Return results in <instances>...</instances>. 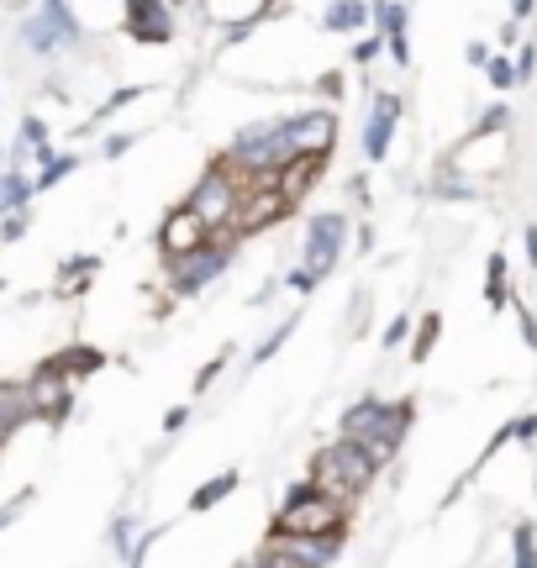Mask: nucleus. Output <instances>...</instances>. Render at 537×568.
Segmentation results:
<instances>
[{
    "instance_id": "25",
    "label": "nucleus",
    "mask_w": 537,
    "mask_h": 568,
    "mask_svg": "<svg viewBox=\"0 0 537 568\" xmlns=\"http://www.w3.org/2000/svg\"><path fill=\"white\" fill-rule=\"evenodd\" d=\"M437 332H443V316H437V311H427V316H422V332H416V343H412V358H416V364H427V358H433Z\"/></svg>"
},
{
    "instance_id": "41",
    "label": "nucleus",
    "mask_w": 537,
    "mask_h": 568,
    "mask_svg": "<svg viewBox=\"0 0 537 568\" xmlns=\"http://www.w3.org/2000/svg\"><path fill=\"white\" fill-rule=\"evenodd\" d=\"M517 322H521V337H527V347H537V316L527 311V305H517Z\"/></svg>"
},
{
    "instance_id": "22",
    "label": "nucleus",
    "mask_w": 537,
    "mask_h": 568,
    "mask_svg": "<svg viewBox=\"0 0 537 568\" xmlns=\"http://www.w3.org/2000/svg\"><path fill=\"white\" fill-rule=\"evenodd\" d=\"M80 169V153H48V159L38 163V174H32V195L38 190H53V184L63 180V174H74Z\"/></svg>"
},
{
    "instance_id": "27",
    "label": "nucleus",
    "mask_w": 537,
    "mask_h": 568,
    "mask_svg": "<svg viewBox=\"0 0 537 568\" xmlns=\"http://www.w3.org/2000/svg\"><path fill=\"white\" fill-rule=\"evenodd\" d=\"M485 301L496 305H506V253H490V274H485Z\"/></svg>"
},
{
    "instance_id": "13",
    "label": "nucleus",
    "mask_w": 537,
    "mask_h": 568,
    "mask_svg": "<svg viewBox=\"0 0 537 568\" xmlns=\"http://www.w3.org/2000/svg\"><path fill=\"white\" fill-rule=\"evenodd\" d=\"M395 122H401V95H395V90H374V105H369V116H364V142H358L369 163L391 159Z\"/></svg>"
},
{
    "instance_id": "16",
    "label": "nucleus",
    "mask_w": 537,
    "mask_h": 568,
    "mask_svg": "<svg viewBox=\"0 0 537 568\" xmlns=\"http://www.w3.org/2000/svg\"><path fill=\"white\" fill-rule=\"evenodd\" d=\"M48 153H53V142H48V122L27 111V116H21V126H17V148H11V159H17V163L38 159V163H42Z\"/></svg>"
},
{
    "instance_id": "35",
    "label": "nucleus",
    "mask_w": 537,
    "mask_h": 568,
    "mask_svg": "<svg viewBox=\"0 0 537 568\" xmlns=\"http://www.w3.org/2000/svg\"><path fill=\"white\" fill-rule=\"evenodd\" d=\"M316 284H322V280H316L311 268H290V274H285V290H290V295H311Z\"/></svg>"
},
{
    "instance_id": "36",
    "label": "nucleus",
    "mask_w": 537,
    "mask_h": 568,
    "mask_svg": "<svg viewBox=\"0 0 537 568\" xmlns=\"http://www.w3.org/2000/svg\"><path fill=\"white\" fill-rule=\"evenodd\" d=\"M249 568H295V564H290V558H285L280 548H268V542H264V548L253 552V564H249Z\"/></svg>"
},
{
    "instance_id": "46",
    "label": "nucleus",
    "mask_w": 537,
    "mask_h": 568,
    "mask_svg": "<svg viewBox=\"0 0 537 568\" xmlns=\"http://www.w3.org/2000/svg\"><path fill=\"white\" fill-rule=\"evenodd\" d=\"M464 59L475 63V69H485V59H490V48H485V42H469V48H464Z\"/></svg>"
},
{
    "instance_id": "43",
    "label": "nucleus",
    "mask_w": 537,
    "mask_h": 568,
    "mask_svg": "<svg viewBox=\"0 0 537 568\" xmlns=\"http://www.w3.org/2000/svg\"><path fill=\"white\" fill-rule=\"evenodd\" d=\"M316 90H322V95H332V101H337V95H343V74H337V69H332V74H322V80H316Z\"/></svg>"
},
{
    "instance_id": "38",
    "label": "nucleus",
    "mask_w": 537,
    "mask_h": 568,
    "mask_svg": "<svg viewBox=\"0 0 537 568\" xmlns=\"http://www.w3.org/2000/svg\"><path fill=\"white\" fill-rule=\"evenodd\" d=\"M517 568H537V552H533V527L517 531Z\"/></svg>"
},
{
    "instance_id": "24",
    "label": "nucleus",
    "mask_w": 537,
    "mask_h": 568,
    "mask_svg": "<svg viewBox=\"0 0 537 568\" xmlns=\"http://www.w3.org/2000/svg\"><path fill=\"white\" fill-rule=\"evenodd\" d=\"M295 322H301V316L290 311V322H280V326H274V332L264 337V343L253 347V358H249V364H268V358H274V353H280V347L290 343V332H295Z\"/></svg>"
},
{
    "instance_id": "5",
    "label": "nucleus",
    "mask_w": 537,
    "mask_h": 568,
    "mask_svg": "<svg viewBox=\"0 0 537 568\" xmlns=\"http://www.w3.org/2000/svg\"><path fill=\"white\" fill-rule=\"evenodd\" d=\"M232 258H237V237H232V232H216L206 247H195V253H185V258H169L164 264L169 295H180V301L201 295L206 284H216L222 274H227Z\"/></svg>"
},
{
    "instance_id": "1",
    "label": "nucleus",
    "mask_w": 537,
    "mask_h": 568,
    "mask_svg": "<svg viewBox=\"0 0 537 568\" xmlns=\"http://www.w3.org/2000/svg\"><path fill=\"white\" fill-rule=\"evenodd\" d=\"M406 432H412V400H379V395L353 400V406L343 410V422H337V437H353L379 468L401 453Z\"/></svg>"
},
{
    "instance_id": "39",
    "label": "nucleus",
    "mask_w": 537,
    "mask_h": 568,
    "mask_svg": "<svg viewBox=\"0 0 537 568\" xmlns=\"http://www.w3.org/2000/svg\"><path fill=\"white\" fill-rule=\"evenodd\" d=\"M406 332H412V316H395V322L385 326V347H401L406 343Z\"/></svg>"
},
{
    "instance_id": "2",
    "label": "nucleus",
    "mask_w": 537,
    "mask_h": 568,
    "mask_svg": "<svg viewBox=\"0 0 537 568\" xmlns=\"http://www.w3.org/2000/svg\"><path fill=\"white\" fill-rule=\"evenodd\" d=\"M374 474H379V464H374L353 437H337V443H327L316 458H311V485L348 510H353V500L374 485Z\"/></svg>"
},
{
    "instance_id": "10",
    "label": "nucleus",
    "mask_w": 537,
    "mask_h": 568,
    "mask_svg": "<svg viewBox=\"0 0 537 568\" xmlns=\"http://www.w3.org/2000/svg\"><path fill=\"white\" fill-rule=\"evenodd\" d=\"M122 27L143 48H164L174 38V0H122Z\"/></svg>"
},
{
    "instance_id": "30",
    "label": "nucleus",
    "mask_w": 537,
    "mask_h": 568,
    "mask_svg": "<svg viewBox=\"0 0 537 568\" xmlns=\"http://www.w3.org/2000/svg\"><path fill=\"white\" fill-rule=\"evenodd\" d=\"M485 74H490V84H496V90H511V84H517V69H511V59H500V53H490V59H485Z\"/></svg>"
},
{
    "instance_id": "4",
    "label": "nucleus",
    "mask_w": 537,
    "mask_h": 568,
    "mask_svg": "<svg viewBox=\"0 0 537 568\" xmlns=\"http://www.w3.org/2000/svg\"><path fill=\"white\" fill-rule=\"evenodd\" d=\"M21 48L32 53V59H59V48H74L84 42V21L74 17V6L69 0H38V11H27L17 27Z\"/></svg>"
},
{
    "instance_id": "28",
    "label": "nucleus",
    "mask_w": 537,
    "mask_h": 568,
    "mask_svg": "<svg viewBox=\"0 0 537 568\" xmlns=\"http://www.w3.org/2000/svg\"><path fill=\"white\" fill-rule=\"evenodd\" d=\"M433 190L443 195V201H475L479 195V184H464V174H454V169H448V174H437Z\"/></svg>"
},
{
    "instance_id": "21",
    "label": "nucleus",
    "mask_w": 537,
    "mask_h": 568,
    "mask_svg": "<svg viewBox=\"0 0 537 568\" xmlns=\"http://www.w3.org/2000/svg\"><path fill=\"white\" fill-rule=\"evenodd\" d=\"M95 268H101V258H95V253H84V258H63V268H59V295H63V301L95 280Z\"/></svg>"
},
{
    "instance_id": "7",
    "label": "nucleus",
    "mask_w": 537,
    "mask_h": 568,
    "mask_svg": "<svg viewBox=\"0 0 537 568\" xmlns=\"http://www.w3.org/2000/svg\"><path fill=\"white\" fill-rule=\"evenodd\" d=\"M348 247V216L343 211H316L306 216V247H301V268H311L316 280H327L337 258Z\"/></svg>"
},
{
    "instance_id": "6",
    "label": "nucleus",
    "mask_w": 537,
    "mask_h": 568,
    "mask_svg": "<svg viewBox=\"0 0 537 568\" xmlns=\"http://www.w3.org/2000/svg\"><path fill=\"white\" fill-rule=\"evenodd\" d=\"M237 201H243V184L232 180L222 163H211L201 180L190 184V195L185 205L201 216V222L211 226V232H232V216H237Z\"/></svg>"
},
{
    "instance_id": "8",
    "label": "nucleus",
    "mask_w": 537,
    "mask_h": 568,
    "mask_svg": "<svg viewBox=\"0 0 537 568\" xmlns=\"http://www.w3.org/2000/svg\"><path fill=\"white\" fill-rule=\"evenodd\" d=\"M295 205L274 190V184H243V201H237V216H232V237L243 243V237H259L268 232L274 222H285Z\"/></svg>"
},
{
    "instance_id": "18",
    "label": "nucleus",
    "mask_w": 537,
    "mask_h": 568,
    "mask_svg": "<svg viewBox=\"0 0 537 568\" xmlns=\"http://www.w3.org/2000/svg\"><path fill=\"white\" fill-rule=\"evenodd\" d=\"M369 21H374L369 0H332L327 17H322V27H327V32H364Z\"/></svg>"
},
{
    "instance_id": "26",
    "label": "nucleus",
    "mask_w": 537,
    "mask_h": 568,
    "mask_svg": "<svg viewBox=\"0 0 537 568\" xmlns=\"http://www.w3.org/2000/svg\"><path fill=\"white\" fill-rule=\"evenodd\" d=\"M27 232H32V205H17L0 216V243H21Z\"/></svg>"
},
{
    "instance_id": "20",
    "label": "nucleus",
    "mask_w": 537,
    "mask_h": 568,
    "mask_svg": "<svg viewBox=\"0 0 537 568\" xmlns=\"http://www.w3.org/2000/svg\"><path fill=\"white\" fill-rule=\"evenodd\" d=\"M232 489H237V468H227V474H216V479H206L201 489H190V510L201 516V510H211V506H222Z\"/></svg>"
},
{
    "instance_id": "44",
    "label": "nucleus",
    "mask_w": 537,
    "mask_h": 568,
    "mask_svg": "<svg viewBox=\"0 0 537 568\" xmlns=\"http://www.w3.org/2000/svg\"><path fill=\"white\" fill-rule=\"evenodd\" d=\"M521 243H527V264L537 268V222H527V226H521Z\"/></svg>"
},
{
    "instance_id": "12",
    "label": "nucleus",
    "mask_w": 537,
    "mask_h": 568,
    "mask_svg": "<svg viewBox=\"0 0 537 568\" xmlns=\"http://www.w3.org/2000/svg\"><path fill=\"white\" fill-rule=\"evenodd\" d=\"M211 237H216V232H211V226L201 222L185 201H180L164 216V226H159V253H164V258H185V253H195V247H206Z\"/></svg>"
},
{
    "instance_id": "14",
    "label": "nucleus",
    "mask_w": 537,
    "mask_h": 568,
    "mask_svg": "<svg viewBox=\"0 0 537 568\" xmlns=\"http://www.w3.org/2000/svg\"><path fill=\"white\" fill-rule=\"evenodd\" d=\"M322 174H327V159H316V153H290L280 169H274V190L285 195L290 205H301L322 184Z\"/></svg>"
},
{
    "instance_id": "40",
    "label": "nucleus",
    "mask_w": 537,
    "mask_h": 568,
    "mask_svg": "<svg viewBox=\"0 0 537 568\" xmlns=\"http://www.w3.org/2000/svg\"><path fill=\"white\" fill-rule=\"evenodd\" d=\"M506 437H521V443H533V437H537V416H517V422L506 426Z\"/></svg>"
},
{
    "instance_id": "17",
    "label": "nucleus",
    "mask_w": 537,
    "mask_h": 568,
    "mask_svg": "<svg viewBox=\"0 0 537 568\" xmlns=\"http://www.w3.org/2000/svg\"><path fill=\"white\" fill-rule=\"evenodd\" d=\"M32 422V400H27V385H6L0 379V443L21 432V426Z\"/></svg>"
},
{
    "instance_id": "32",
    "label": "nucleus",
    "mask_w": 537,
    "mask_h": 568,
    "mask_svg": "<svg viewBox=\"0 0 537 568\" xmlns=\"http://www.w3.org/2000/svg\"><path fill=\"white\" fill-rule=\"evenodd\" d=\"M506 126H511V111H506V105H490V111L479 116L475 138H490V132H506Z\"/></svg>"
},
{
    "instance_id": "29",
    "label": "nucleus",
    "mask_w": 537,
    "mask_h": 568,
    "mask_svg": "<svg viewBox=\"0 0 537 568\" xmlns=\"http://www.w3.org/2000/svg\"><path fill=\"white\" fill-rule=\"evenodd\" d=\"M227 364H232V347H222V353H216V358H211V364L195 374V395H206V389L222 379V368H227Z\"/></svg>"
},
{
    "instance_id": "9",
    "label": "nucleus",
    "mask_w": 537,
    "mask_h": 568,
    "mask_svg": "<svg viewBox=\"0 0 537 568\" xmlns=\"http://www.w3.org/2000/svg\"><path fill=\"white\" fill-rule=\"evenodd\" d=\"M290 138V153H316V159H332V148H337V116H332L327 105H306V111H290L280 116Z\"/></svg>"
},
{
    "instance_id": "15",
    "label": "nucleus",
    "mask_w": 537,
    "mask_h": 568,
    "mask_svg": "<svg viewBox=\"0 0 537 568\" xmlns=\"http://www.w3.org/2000/svg\"><path fill=\"white\" fill-rule=\"evenodd\" d=\"M268 548H280L295 568H332L343 537H285V531H268Z\"/></svg>"
},
{
    "instance_id": "23",
    "label": "nucleus",
    "mask_w": 537,
    "mask_h": 568,
    "mask_svg": "<svg viewBox=\"0 0 537 568\" xmlns=\"http://www.w3.org/2000/svg\"><path fill=\"white\" fill-rule=\"evenodd\" d=\"M17 205H32V174L6 169V174H0V216H6V211H17Z\"/></svg>"
},
{
    "instance_id": "45",
    "label": "nucleus",
    "mask_w": 537,
    "mask_h": 568,
    "mask_svg": "<svg viewBox=\"0 0 537 568\" xmlns=\"http://www.w3.org/2000/svg\"><path fill=\"white\" fill-rule=\"evenodd\" d=\"M185 422H190V406H174V410L164 416V432H180Z\"/></svg>"
},
{
    "instance_id": "37",
    "label": "nucleus",
    "mask_w": 537,
    "mask_h": 568,
    "mask_svg": "<svg viewBox=\"0 0 537 568\" xmlns=\"http://www.w3.org/2000/svg\"><path fill=\"white\" fill-rule=\"evenodd\" d=\"M511 69H517V84L533 80V69H537V48H533V42H527V48L517 53V59H511Z\"/></svg>"
},
{
    "instance_id": "42",
    "label": "nucleus",
    "mask_w": 537,
    "mask_h": 568,
    "mask_svg": "<svg viewBox=\"0 0 537 568\" xmlns=\"http://www.w3.org/2000/svg\"><path fill=\"white\" fill-rule=\"evenodd\" d=\"M385 48H391V59L401 63V69L412 63V42H406V38H385Z\"/></svg>"
},
{
    "instance_id": "11",
    "label": "nucleus",
    "mask_w": 537,
    "mask_h": 568,
    "mask_svg": "<svg viewBox=\"0 0 537 568\" xmlns=\"http://www.w3.org/2000/svg\"><path fill=\"white\" fill-rule=\"evenodd\" d=\"M27 400H32V416H42V422L59 426L63 416H69V406H74V379H63L59 364L48 358V364H38V374H32Z\"/></svg>"
},
{
    "instance_id": "47",
    "label": "nucleus",
    "mask_w": 537,
    "mask_h": 568,
    "mask_svg": "<svg viewBox=\"0 0 537 568\" xmlns=\"http://www.w3.org/2000/svg\"><path fill=\"white\" fill-rule=\"evenodd\" d=\"M533 6H537V0H511V21H527V17H533Z\"/></svg>"
},
{
    "instance_id": "31",
    "label": "nucleus",
    "mask_w": 537,
    "mask_h": 568,
    "mask_svg": "<svg viewBox=\"0 0 537 568\" xmlns=\"http://www.w3.org/2000/svg\"><path fill=\"white\" fill-rule=\"evenodd\" d=\"M379 53H385V38H379V32H369V38L353 42V63H358V69H369Z\"/></svg>"
},
{
    "instance_id": "3",
    "label": "nucleus",
    "mask_w": 537,
    "mask_h": 568,
    "mask_svg": "<svg viewBox=\"0 0 537 568\" xmlns=\"http://www.w3.org/2000/svg\"><path fill=\"white\" fill-rule=\"evenodd\" d=\"M268 531H285V537H343L348 531V506H337L311 479H295L285 489V506H280Z\"/></svg>"
},
{
    "instance_id": "48",
    "label": "nucleus",
    "mask_w": 537,
    "mask_h": 568,
    "mask_svg": "<svg viewBox=\"0 0 537 568\" xmlns=\"http://www.w3.org/2000/svg\"><path fill=\"white\" fill-rule=\"evenodd\" d=\"M17 506H21V500H11V506H0V527H11V521H17Z\"/></svg>"
},
{
    "instance_id": "34",
    "label": "nucleus",
    "mask_w": 537,
    "mask_h": 568,
    "mask_svg": "<svg viewBox=\"0 0 537 568\" xmlns=\"http://www.w3.org/2000/svg\"><path fill=\"white\" fill-rule=\"evenodd\" d=\"M132 148H138V132H111V138L101 142L105 159H122V153H132Z\"/></svg>"
},
{
    "instance_id": "33",
    "label": "nucleus",
    "mask_w": 537,
    "mask_h": 568,
    "mask_svg": "<svg viewBox=\"0 0 537 568\" xmlns=\"http://www.w3.org/2000/svg\"><path fill=\"white\" fill-rule=\"evenodd\" d=\"M132 542H138V537H132V516H116V521H111V548L122 552H132Z\"/></svg>"
},
{
    "instance_id": "19",
    "label": "nucleus",
    "mask_w": 537,
    "mask_h": 568,
    "mask_svg": "<svg viewBox=\"0 0 537 568\" xmlns=\"http://www.w3.org/2000/svg\"><path fill=\"white\" fill-rule=\"evenodd\" d=\"M53 364H59L63 379H84V374H101L105 368V353L101 347L74 343V347H63V353H53Z\"/></svg>"
}]
</instances>
